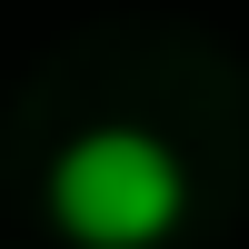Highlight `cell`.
<instances>
[{
    "instance_id": "6da1fadb",
    "label": "cell",
    "mask_w": 249,
    "mask_h": 249,
    "mask_svg": "<svg viewBox=\"0 0 249 249\" xmlns=\"http://www.w3.org/2000/svg\"><path fill=\"white\" fill-rule=\"evenodd\" d=\"M40 199H50V230L80 239V249H150L190 210V170L140 120H90V130H70L50 150Z\"/></svg>"
}]
</instances>
